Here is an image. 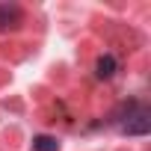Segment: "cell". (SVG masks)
Returning <instances> with one entry per match:
<instances>
[{"instance_id":"cell-1","label":"cell","mask_w":151,"mask_h":151,"mask_svg":"<svg viewBox=\"0 0 151 151\" xmlns=\"http://www.w3.org/2000/svg\"><path fill=\"white\" fill-rule=\"evenodd\" d=\"M122 130L127 136H145L151 130V113L142 104H130V113H127V122L122 124Z\"/></svg>"},{"instance_id":"cell-2","label":"cell","mask_w":151,"mask_h":151,"mask_svg":"<svg viewBox=\"0 0 151 151\" xmlns=\"http://www.w3.org/2000/svg\"><path fill=\"white\" fill-rule=\"evenodd\" d=\"M116 68H119L116 56H113V53H104V56L98 59V65H95V74H98L101 80H110L113 74H116Z\"/></svg>"},{"instance_id":"cell-3","label":"cell","mask_w":151,"mask_h":151,"mask_svg":"<svg viewBox=\"0 0 151 151\" xmlns=\"http://www.w3.org/2000/svg\"><path fill=\"white\" fill-rule=\"evenodd\" d=\"M18 18H21V12H18L15 6H9V3H0V30L15 27V24H18Z\"/></svg>"},{"instance_id":"cell-4","label":"cell","mask_w":151,"mask_h":151,"mask_svg":"<svg viewBox=\"0 0 151 151\" xmlns=\"http://www.w3.org/2000/svg\"><path fill=\"white\" fill-rule=\"evenodd\" d=\"M33 151H59V142H56L53 136L42 133V136H36V139H33Z\"/></svg>"}]
</instances>
